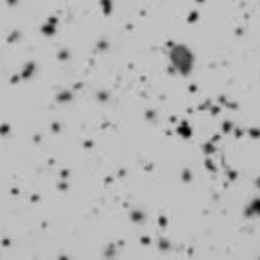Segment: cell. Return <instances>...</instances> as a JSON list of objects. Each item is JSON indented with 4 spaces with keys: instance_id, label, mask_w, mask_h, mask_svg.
Masks as SVG:
<instances>
[{
    "instance_id": "1",
    "label": "cell",
    "mask_w": 260,
    "mask_h": 260,
    "mask_svg": "<svg viewBox=\"0 0 260 260\" xmlns=\"http://www.w3.org/2000/svg\"><path fill=\"white\" fill-rule=\"evenodd\" d=\"M172 63L173 68H177L182 75H189L193 68V54L184 45H175L172 50Z\"/></svg>"
},
{
    "instance_id": "2",
    "label": "cell",
    "mask_w": 260,
    "mask_h": 260,
    "mask_svg": "<svg viewBox=\"0 0 260 260\" xmlns=\"http://www.w3.org/2000/svg\"><path fill=\"white\" fill-rule=\"evenodd\" d=\"M245 215L246 217H251V215H260V198L253 199L250 203V207H246L245 210Z\"/></svg>"
},
{
    "instance_id": "3",
    "label": "cell",
    "mask_w": 260,
    "mask_h": 260,
    "mask_svg": "<svg viewBox=\"0 0 260 260\" xmlns=\"http://www.w3.org/2000/svg\"><path fill=\"white\" fill-rule=\"evenodd\" d=\"M177 132L180 134V137H184V139H189V137H191V127H189L187 121H182V123L179 125Z\"/></svg>"
},
{
    "instance_id": "4",
    "label": "cell",
    "mask_w": 260,
    "mask_h": 260,
    "mask_svg": "<svg viewBox=\"0 0 260 260\" xmlns=\"http://www.w3.org/2000/svg\"><path fill=\"white\" fill-rule=\"evenodd\" d=\"M35 69H37V66H35V63H28L26 66H24L23 73H21V78H30L31 75L35 73Z\"/></svg>"
},
{
    "instance_id": "5",
    "label": "cell",
    "mask_w": 260,
    "mask_h": 260,
    "mask_svg": "<svg viewBox=\"0 0 260 260\" xmlns=\"http://www.w3.org/2000/svg\"><path fill=\"white\" fill-rule=\"evenodd\" d=\"M71 99H73V94H71V92H66V90L61 92V94L57 96V101L59 102H69Z\"/></svg>"
},
{
    "instance_id": "6",
    "label": "cell",
    "mask_w": 260,
    "mask_h": 260,
    "mask_svg": "<svg viewBox=\"0 0 260 260\" xmlns=\"http://www.w3.org/2000/svg\"><path fill=\"white\" fill-rule=\"evenodd\" d=\"M101 4H102V12L106 16L111 14V9H113V4H111V0H101Z\"/></svg>"
},
{
    "instance_id": "7",
    "label": "cell",
    "mask_w": 260,
    "mask_h": 260,
    "mask_svg": "<svg viewBox=\"0 0 260 260\" xmlns=\"http://www.w3.org/2000/svg\"><path fill=\"white\" fill-rule=\"evenodd\" d=\"M130 219H132L134 222H142V220H144V213H142V212H139V210H135V212H132Z\"/></svg>"
},
{
    "instance_id": "8",
    "label": "cell",
    "mask_w": 260,
    "mask_h": 260,
    "mask_svg": "<svg viewBox=\"0 0 260 260\" xmlns=\"http://www.w3.org/2000/svg\"><path fill=\"white\" fill-rule=\"evenodd\" d=\"M42 33L43 35H54V23H50V24H45V26H43L42 28Z\"/></svg>"
},
{
    "instance_id": "9",
    "label": "cell",
    "mask_w": 260,
    "mask_h": 260,
    "mask_svg": "<svg viewBox=\"0 0 260 260\" xmlns=\"http://www.w3.org/2000/svg\"><path fill=\"white\" fill-rule=\"evenodd\" d=\"M215 142H210V144H207V146H203V151L207 154H212V153H215Z\"/></svg>"
},
{
    "instance_id": "10",
    "label": "cell",
    "mask_w": 260,
    "mask_h": 260,
    "mask_svg": "<svg viewBox=\"0 0 260 260\" xmlns=\"http://www.w3.org/2000/svg\"><path fill=\"white\" fill-rule=\"evenodd\" d=\"M222 127H224V128H222L224 134H227V132H231V130H232V123H231V121H224V125H222Z\"/></svg>"
},
{
    "instance_id": "11",
    "label": "cell",
    "mask_w": 260,
    "mask_h": 260,
    "mask_svg": "<svg viewBox=\"0 0 260 260\" xmlns=\"http://www.w3.org/2000/svg\"><path fill=\"white\" fill-rule=\"evenodd\" d=\"M158 246H160V248H161V250H168V248H170V245H168V241H165V239H160Z\"/></svg>"
},
{
    "instance_id": "12",
    "label": "cell",
    "mask_w": 260,
    "mask_h": 260,
    "mask_svg": "<svg viewBox=\"0 0 260 260\" xmlns=\"http://www.w3.org/2000/svg\"><path fill=\"white\" fill-rule=\"evenodd\" d=\"M108 97H109V96H108L106 92H99V94H97V99H99L101 102H106V101H108Z\"/></svg>"
},
{
    "instance_id": "13",
    "label": "cell",
    "mask_w": 260,
    "mask_h": 260,
    "mask_svg": "<svg viewBox=\"0 0 260 260\" xmlns=\"http://www.w3.org/2000/svg\"><path fill=\"white\" fill-rule=\"evenodd\" d=\"M193 179V175H191V172L189 170H184V173H182V180H186V182H189Z\"/></svg>"
},
{
    "instance_id": "14",
    "label": "cell",
    "mask_w": 260,
    "mask_h": 260,
    "mask_svg": "<svg viewBox=\"0 0 260 260\" xmlns=\"http://www.w3.org/2000/svg\"><path fill=\"white\" fill-rule=\"evenodd\" d=\"M198 19V12L196 10H194V12H191V14H189V18H187V21L189 23H194V21Z\"/></svg>"
},
{
    "instance_id": "15",
    "label": "cell",
    "mask_w": 260,
    "mask_h": 260,
    "mask_svg": "<svg viewBox=\"0 0 260 260\" xmlns=\"http://www.w3.org/2000/svg\"><path fill=\"white\" fill-rule=\"evenodd\" d=\"M68 56H69V52H68V50H61V52H59V59H63V61H66Z\"/></svg>"
},
{
    "instance_id": "16",
    "label": "cell",
    "mask_w": 260,
    "mask_h": 260,
    "mask_svg": "<svg viewBox=\"0 0 260 260\" xmlns=\"http://www.w3.org/2000/svg\"><path fill=\"white\" fill-rule=\"evenodd\" d=\"M104 255H106V257H115V248H113V246H109V248L106 250V253H104Z\"/></svg>"
},
{
    "instance_id": "17",
    "label": "cell",
    "mask_w": 260,
    "mask_h": 260,
    "mask_svg": "<svg viewBox=\"0 0 260 260\" xmlns=\"http://www.w3.org/2000/svg\"><path fill=\"white\" fill-rule=\"evenodd\" d=\"M250 135H251V137H260V130L250 128Z\"/></svg>"
},
{
    "instance_id": "18",
    "label": "cell",
    "mask_w": 260,
    "mask_h": 260,
    "mask_svg": "<svg viewBox=\"0 0 260 260\" xmlns=\"http://www.w3.org/2000/svg\"><path fill=\"white\" fill-rule=\"evenodd\" d=\"M146 118H148V120H154V111H148V113H146Z\"/></svg>"
},
{
    "instance_id": "19",
    "label": "cell",
    "mask_w": 260,
    "mask_h": 260,
    "mask_svg": "<svg viewBox=\"0 0 260 260\" xmlns=\"http://www.w3.org/2000/svg\"><path fill=\"white\" fill-rule=\"evenodd\" d=\"M207 167L210 168V172H213V170H215V167H213V163L210 161V160H207Z\"/></svg>"
},
{
    "instance_id": "20",
    "label": "cell",
    "mask_w": 260,
    "mask_h": 260,
    "mask_svg": "<svg viewBox=\"0 0 260 260\" xmlns=\"http://www.w3.org/2000/svg\"><path fill=\"white\" fill-rule=\"evenodd\" d=\"M99 49H101V50H102V49H108V42H106V40H104V42H99Z\"/></svg>"
},
{
    "instance_id": "21",
    "label": "cell",
    "mask_w": 260,
    "mask_h": 260,
    "mask_svg": "<svg viewBox=\"0 0 260 260\" xmlns=\"http://www.w3.org/2000/svg\"><path fill=\"white\" fill-rule=\"evenodd\" d=\"M160 224H161V226H167V219H165V217H160Z\"/></svg>"
},
{
    "instance_id": "22",
    "label": "cell",
    "mask_w": 260,
    "mask_h": 260,
    "mask_svg": "<svg viewBox=\"0 0 260 260\" xmlns=\"http://www.w3.org/2000/svg\"><path fill=\"white\" fill-rule=\"evenodd\" d=\"M140 243H142V245H149V238H142Z\"/></svg>"
},
{
    "instance_id": "23",
    "label": "cell",
    "mask_w": 260,
    "mask_h": 260,
    "mask_svg": "<svg viewBox=\"0 0 260 260\" xmlns=\"http://www.w3.org/2000/svg\"><path fill=\"white\" fill-rule=\"evenodd\" d=\"M7 2H9L10 5H16V2H18V0H7Z\"/></svg>"
},
{
    "instance_id": "24",
    "label": "cell",
    "mask_w": 260,
    "mask_h": 260,
    "mask_svg": "<svg viewBox=\"0 0 260 260\" xmlns=\"http://www.w3.org/2000/svg\"><path fill=\"white\" fill-rule=\"evenodd\" d=\"M257 184H258V187H260V179H257Z\"/></svg>"
},
{
    "instance_id": "25",
    "label": "cell",
    "mask_w": 260,
    "mask_h": 260,
    "mask_svg": "<svg viewBox=\"0 0 260 260\" xmlns=\"http://www.w3.org/2000/svg\"><path fill=\"white\" fill-rule=\"evenodd\" d=\"M196 2H203V0H196Z\"/></svg>"
}]
</instances>
